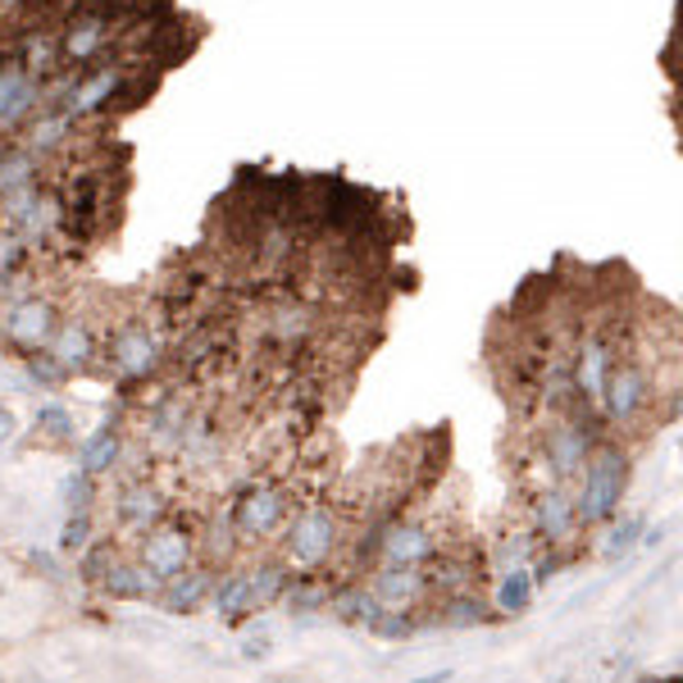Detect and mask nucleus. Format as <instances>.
<instances>
[{
    "instance_id": "obj_32",
    "label": "nucleus",
    "mask_w": 683,
    "mask_h": 683,
    "mask_svg": "<svg viewBox=\"0 0 683 683\" xmlns=\"http://www.w3.org/2000/svg\"><path fill=\"white\" fill-rule=\"evenodd\" d=\"M278 683H301V679H278Z\"/></svg>"
},
{
    "instance_id": "obj_24",
    "label": "nucleus",
    "mask_w": 683,
    "mask_h": 683,
    "mask_svg": "<svg viewBox=\"0 0 683 683\" xmlns=\"http://www.w3.org/2000/svg\"><path fill=\"white\" fill-rule=\"evenodd\" d=\"M483 619H488V606L474 593H456L443 606V625L447 629H474V625H483Z\"/></svg>"
},
{
    "instance_id": "obj_29",
    "label": "nucleus",
    "mask_w": 683,
    "mask_h": 683,
    "mask_svg": "<svg viewBox=\"0 0 683 683\" xmlns=\"http://www.w3.org/2000/svg\"><path fill=\"white\" fill-rule=\"evenodd\" d=\"M242 657H246V661H265V657H269V638H260V634L246 638V642H242Z\"/></svg>"
},
{
    "instance_id": "obj_28",
    "label": "nucleus",
    "mask_w": 683,
    "mask_h": 683,
    "mask_svg": "<svg viewBox=\"0 0 683 683\" xmlns=\"http://www.w3.org/2000/svg\"><path fill=\"white\" fill-rule=\"evenodd\" d=\"M97 479H87V474H69L65 479V502L69 511H91V502H97V488H91Z\"/></svg>"
},
{
    "instance_id": "obj_20",
    "label": "nucleus",
    "mask_w": 683,
    "mask_h": 683,
    "mask_svg": "<svg viewBox=\"0 0 683 683\" xmlns=\"http://www.w3.org/2000/svg\"><path fill=\"white\" fill-rule=\"evenodd\" d=\"M288 566L283 561H260V566H251L246 570V587H251V611H265V606H273L278 597L288 593Z\"/></svg>"
},
{
    "instance_id": "obj_5",
    "label": "nucleus",
    "mask_w": 683,
    "mask_h": 683,
    "mask_svg": "<svg viewBox=\"0 0 683 683\" xmlns=\"http://www.w3.org/2000/svg\"><path fill=\"white\" fill-rule=\"evenodd\" d=\"M59 301L42 288H27L10 301H0V337L10 342L19 356H33V351H46L51 337H55V324H59Z\"/></svg>"
},
{
    "instance_id": "obj_31",
    "label": "nucleus",
    "mask_w": 683,
    "mask_h": 683,
    "mask_svg": "<svg viewBox=\"0 0 683 683\" xmlns=\"http://www.w3.org/2000/svg\"><path fill=\"white\" fill-rule=\"evenodd\" d=\"M447 679H451V670H433V674H419L411 683H447Z\"/></svg>"
},
{
    "instance_id": "obj_2",
    "label": "nucleus",
    "mask_w": 683,
    "mask_h": 683,
    "mask_svg": "<svg viewBox=\"0 0 683 683\" xmlns=\"http://www.w3.org/2000/svg\"><path fill=\"white\" fill-rule=\"evenodd\" d=\"M625 492H629V456H625V447L597 443L593 456L583 460L579 492H574V506H579L583 529L615 519L619 515V502H625Z\"/></svg>"
},
{
    "instance_id": "obj_18",
    "label": "nucleus",
    "mask_w": 683,
    "mask_h": 683,
    "mask_svg": "<svg viewBox=\"0 0 683 683\" xmlns=\"http://www.w3.org/2000/svg\"><path fill=\"white\" fill-rule=\"evenodd\" d=\"M534 593H538V583H534L529 566H511V570H502V579L492 587V606L502 615H524L534 606Z\"/></svg>"
},
{
    "instance_id": "obj_22",
    "label": "nucleus",
    "mask_w": 683,
    "mask_h": 683,
    "mask_svg": "<svg viewBox=\"0 0 683 683\" xmlns=\"http://www.w3.org/2000/svg\"><path fill=\"white\" fill-rule=\"evenodd\" d=\"M328 606H333V615L342 619V625H374V619L388 611L369 587H347V593L328 597Z\"/></svg>"
},
{
    "instance_id": "obj_16",
    "label": "nucleus",
    "mask_w": 683,
    "mask_h": 683,
    "mask_svg": "<svg viewBox=\"0 0 683 683\" xmlns=\"http://www.w3.org/2000/svg\"><path fill=\"white\" fill-rule=\"evenodd\" d=\"M210 587H214V570H182L178 579L160 583V602L173 615H192L210 602Z\"/></svg>"
},
{
    "instance_id": "obj_6",
    "label": "nucleus",
    "mask_w": 683,
    "mask_h": 683,
    "mask_svg": "<svg viewBox=\"0 0 683 683\" xmlns=\"http://www.w3.org/2000/svg\"><path fill=\"white\" fill-rule=\"evenodd\" d=\"M228 511H233V529H237L242 542H269V538H278V534L288 529V519H292V492L283 483L256 479V483H246L233 496Z\"/></svg>"
},
{
    "instance_id": "obj_7",
    "label": "nucleus",
    "mask_w": 683,
    "mask_h": 683,
    "mask_svg": "<svg viewBox=\"0 0 683 683\" xmlns=\"http://www.w3.org/2000/svg\"><path fill=\"white\" fill-rule=\"evenodd\" d=\"M288 566L296 570H320L333 561V551L342 542V519L328 502H310L301 511H292L288 519Z\"/></svg>"
},
{
    "instance_id": "obj_27",
    "label": "nucleus",
    "mask_w": 683,
    "mask_h": 683,
    "mask_svg": "<svg viewBox=\"0 0 683 683\" xmlns=\"http://www.w3.org/2000/svg\"><path fill=\"white\" fill-rule=\"evenodd\" d=\"M369 629H374L383 642H406V638H415V619L406 615V611H383L379 619H374V625H369Z\"/></svg>"
},
{
    "instance_id": "obj_23",
    "label": "nucleus",
    "mask_w": 683,
    "mask_h": 683,
    "mask_svg": "<svg viewBox=\"0 0 683 683\" xmlns=\"http://www.w3.org/2000/svg\"><path fill=\"white\" fill-rule=\"evenodd\" d=\"M37 443H69L74 438V415L59 406V401H46V406H37Z\"/></svg>"
},
{
    "instance_id": "obj_11",
    "label": "nucleus",
    "mask_w": 683,
    "mask_h": 683,
    "mask_svg": "<svg viewBox=\"0 0 683 683\" xmlns=\"http://www.w3.org/2000/svg\"><path fill=\"white\" fill-rule=\"evenodd\" d=\"M42 105H46V87L37 78H27L14 55L0 59V137H19Z\"/></svg>"
},
{
    "instance_id": "obj_8",
    "label": "nucleus",
    "mask_w": 683,
    "mask_h": 683,
    "mask_svg": "<svg viewBox=\"0 0 683 683\" xmlns=\"http://www.w3.org/2000/svg\"><path fill=\"white\" fill-rule=\"evenodd\" d=\"M197 529L188 519H178V515H165L155 529L142 538V556L137 561L160 579V583H169V579H178L182 570H192V561H197Z\"/></svg>"
},
{
    "instance_id": "obj_9",
    "label": "nucleus",
    "mask_w": 683,
    "mask_h": 683,
    "mask_svg": "<svg viewBox=\"0 0 683 683\" xmlns=\"http://www.w3.org/2000/svg\"><path fill=\"white\" fill-rule=\"evenodd\" d=\"M110 511H114V529H119V534L146 538L155 524L169 515V496H165V488L155 483V479L137 474V479H123V483H119Z\"/></svg>"
},
{
    "instance_id": "obj_21",
    "label": "nucleus",
    "mask_w": 683,
    "mask_h": 683,
    "mask_svg": "<svg viewBox=\"0 0 683 683\" xmlns=\"http://www.w3.org/2000/svg\"><path fill=\"white\" fill-rule=\"evenodd\" d=\"M210 602L224 619H242V615H256L251 611V587H246V570H233L224 579H214L210 587Z\"/></svg>"
},
{
    "instance_id": "obj_4",
    "label": "nucleus",
    "mask_w": 683,
    "mask_h": 683,
    "mask_svg": "<svg viewBox=\"0 0 683 683\" xmlns=\"http://www.w3.org/2000/svg\"><path fill=\"white\" fill-rule=\"evenodd\" d=\"M602 443L597 433V415L587 411H556V415H542V428H538V456L547 464L551 483H574L583 460L593 456V447Z\"/></svg>"
},
{
    "instance_id": "obj_30",
    "label": "nucleus",
    "mask_w": 683,
    "mask_h": 683,
    "mask_svg": "<svg viewBox=\"0 0 683 683\" xmlns=\"http://www.w3.org/2000/svg\"><path fill=\"white\" fill-rule=\"evenodd\" d=\"M10 438H14V415H10V406H0V447Z\"/></svg>"
},
{
    "instance_id": "obj_25",
    "label": "nucleus",
    "mask_w": 683,
    "mask_h": 683,
    "mask_svg": "<svg viewBox=\"0 0 683 683\" xmlns=\"http://www.w3.org/2000/svg\"><path fill=\"white\" fill-rule=\"evenodd\" d=\"M23 374H27V383H37V388H46V392H59L69 383V374L59 369L55 360H51V351H33V356H23Z\"/></svg>"
},
{
    "instance_id": "obj_3",
    "label": "nucleus",
    "mask_w": 683,
    "mask_h": 683,
    "mask_svg": "<svg viewBox=\"0 0 683 683\" xmlns=\"http://www.w3.org/2000/svg\"><path fill=\"white\" fill-rule=\"evenodd\" d=\"M123 46V19L114 5H101V0H87V5H74L59 23V59L65 69H91L110 59Z\"/></svg>"
},
{
    "instance_id": "obj_13",
    "label": "nucleus",
    "mask_w": 683,
    "mask_h": 683,
    "mask_svg": "<svg viewBox=\"0 0 683 683\" xmlns=\"http://www.w3.org/2000/svg\"><path fill=\"white\" fill-rule=\"evenodd\" d=\"M374 542H379L383 566H415V570H424L428 561H438V551H443L438 534H433L424 519H396Z\"/></svg>"
},
{
    "instance_id": "obj_17",
    "label": "nucleus",
    "mask_w": 683,
    "mask_h": 683,
    "mask_svg": "<svg viewBox=\"0 0 683 683\" xmlns=\"http://www.w3.org/2000/svg\"><path fill=\"white\" fill-rule=\"evenodd\" d=\"M101 587L110 597L133 602V597H155V593H160V579H155L142 561H123V556H119V561L101 574Z\"/></svg>"
},
{
    "instance_id": "obj_15",
    "label": "nucleus",
    "mask_w": 683,
    "mask_h": 683,
    "mask_svg": "<svg viewBox=\"0 0 683 683\" xmlns=\"http://www.w3.org/2000/svg\"><path fill=\"white\" fill-rule=\"evenodd\" d=\"M123 464V433L105 419L97 433H87L82 447H78V474L87 479H105Z\"/></svg>"
},
{
    "instance_id": "obj_14",
    "label": "nucleus",
    "mask_w": 683,
    "mask_h": 683,
    "mask_svg": "<svg viewBox=\"0 0 683 683\" xmlns=\"http://www.w3.org/2000/svg\"><path fill=\"white\" fill-rule=\"evenodd\" d=\"M369 593H374L388 611H406L411 602H419L428 593V583H424V570L415 566H379L374 574H369Z\"/></svg>"
},
{
    "instance_id": "obj_10",
    "label": "nucleus",
    "mask_w": 683,
    "mask_h": 683,
    "mask_svg": "<svg viewBox=\"0 0 683 683\" xmlns=\"http://www.w3.org/2000/svg\"><path fill=\"white\" fill-rule=\"evenodd\" d=\"M534 538L542 547H574L583 538V519L570 483H542L534 492Z\"/></svg>"
},
{
    "instance_id": "obj_19",
    "label": "nucleus",
    "mask_w": 683,
    "mask_h": 683,
    "mask_svg": "<svg viewBox=\"0 0 683 683\" xmlns=\"http://www.w3.org/2000/svg\"><path fill=\"white\" fill-rule=\"evenodd\" d=\"M606 524H611V529H606V538H602V561L615 566V561H625V556L642 542L647 515H642V511H629V515H615V519H606Z\"/></svg>"
},
{
    "instance_id": "obj_12",
    "label": "nucleus",
    "mask_w": 683,
    "mask_h": 683,
    "mask_svg": "<svg viewBox=\"0 0 683 683\" xmlns=\"http://www.w3.org/2000/svg\"><path fill=\"white\" fill-rule=\"evenodd\" d=\"M51 360L65 369V374H87V369L101 365V328L91 324L87 315H59L55 337H51Z\"/></svg>"
},
{
    "instance_id": "obj_1",
    "label": "nucleus",
    "mask_w": 683,
    "mask_h": 683,
    "mask_svg": "<svg viewBox=\"0 0 683 683\" xmlns=\"http://www.w3.org/2000/svg\"><path fill=\"white\" fill-rule=\"evenodd\" d=\"M101 360L123 388L150 383L169 360V328L160 324V310H142V315L110 324V337H101Z\"/></svg>"
},
{
    "instance_id": "obj_26",
    "label": "nucleus",
    "mask_w": 683,
    "mask_h": 683,
    "mask_svg": "<svg viewBox=\"0 0 683 683\" xmlns=\"http://www.w3.org/2000/svg\"><path fill=\"white\" fill-rule=\"evenodd\" d=\"M91 538H97V529H91V511H69L65 529H59V551L82 556L91 547Z\"/></svg>"
}]
</instances>
